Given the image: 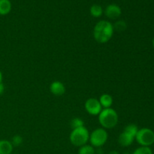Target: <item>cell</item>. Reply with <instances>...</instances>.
<instances>
[{
	"mask_svg": "<svg viewBox=\"0 0 154 154\" xmlns=\"http://www.w3.org/2000/svg\"><path fill=\"white\" fill-rule=\"evenodd\" d=\"M114 31L111 23L107 20H100L96 24L93 29V37L98 43L105 44L111 40Z\"/></svg>",
	"mask_w": 154,
	"mask_h": 154,
	"instance_id": "obj_1",
	"label": "cell"
},
{
	"mask_svg": "<svg viewBox=\"0 0 154 154\" xmlns=\"http://www.w3.org/2000/svg\"><path fill=\"white\" fill-rule=\"evenodd\" d=\"M98 116L99 123L104 129H112L118 123V114L111 108H104Z\"/></svg>",
	"mask_w": 154,
	"mask_h": 154,
	"instance_id": "obj_2",
	"label": "cell"
},
{
	"mask_svg": "<svg viewBox=\"0 0 154 154\" xmlns=\"http://www.w3.org/2000/svg\"><path fill=\"white\" fill-rule=\"evenodd\" d=\"M71 143L75 147H81L87 144L90 139V133L85 126L74 129L69 136Z\"/></svg>",
	"mask_w": 154,
	"mask_h": 154,
	"instance_id": "obj_3",
	"label": "cell"
},
{
	"mask_svg": "<svg viewBox=\"0 0 154 154\" xmlns=\"http://www.w3.org/2000/svg\"><path fill=\"white\" fill-rule=\"evenodd\" d=\"M108 138V134L107 131L104 128H98L90 134L89 141L93 147L99 148L102 147L107 142Z\"/></svg>",
	"mask_w": 154,
	"mask_h": 154,
	"instance_id": "obj_4",
	"label": "cell"
},
{
	"mask_svg": "<svg viewBox=\"0 0 154 154\" xmlns=\"http://www.w3.org/2000/svg\"><path fill=\"white\" fill-rule=\"evenodd\" d=\"M137 142L142 147H150L154 143V132L148 128L138 129L135 136Z\"/></svg>",
	"mask_w": 154,
	"mask_h": 154,
	"instance_id": "obj_5",
	"label": "cell"
},
{
	"mask_svg": "<svg viewBox=\"0 0 154 154\" xmlns=\"http://www.w3.org/2000/svg\"><path fill=\"white\" fill-rule=\"evenodd\" d=\"M85 109L89 114L93 116H98L102 110V107L98 99L95 98H90L85 102Z\"/></svg>",
	"mask_w": 154,
	"mask_h": 154,
	"instance_id": "obj_6",
	"label": "cell"
},
{
	"mask_svg": "<svg viewBox=\"0 0 154 154\" xmlns=\"http://www.w3.org/2000/svg\"><path fill=\"white\" fill-rule=\"evenodd\" d=\"M104 13H105V16L109 19L116 20L120 17L122 14V11L120 6H118L117 5L111 4L107 6Z\"/></svg>",
	"mask_w": 154,
	"mask_h": 154,
	"instance_id": "obj_7",
	"label": "cell"
},
{
	"mask_svg": "<svg viewBox=\"0 0 154 154\" xmlns=\"http://www.w3.org/2000/svg\"><path fill=\"white\" fill-rule=\"evenodd\" d=\"M50 91L56 96H61L66 93V87L59 81H54L50 85Z\"/></svg>",
	"mask_w": 154,
	"mask_h": 154,
	"instance_id": "obj_8",
	"label": "cell"
},
{
	"mask_svg": "<svg viewBox=\"0 0 154 154\" xmlns=\"http://www.w3.org/2000/svg\"><path fill=\"white\" fill-rule=\"evenodd\" d=\"M135 139V137L132 136L130 134L127 133L125 131H123V132H121L120 135H119L118 142L122 147H129L133 143Z\"/></svg>",
	"mask_w": 154,
	"mask_h": 154,
	"instance_id": "obj_9",
	"label": "cell"
},
{
	"mask_svg": "<svg viewBox=\"0 0 154 154\" xmlns=\"http://www.w3.org/2000/svg\"><path fill=\"white\" fill-rule=\"evenodd\" d=\"M13 145L8 140H0V154H11Z\"/></svg>",
	"mask_w": 154,
	"mask_h": 154,
	"instance_id": "obj_10",
	"label": "cell"
},
{
	"mask_svg": "<svg viewBox=\"0 0 154 154\" xmlns=\"http://www.w3.org/2000/svg\"><path fill=\"white\" fill-rule=\"evenodd\" d=\"M99 101L102 108H111L113 105V102H114L112 96L109 94H107V93L102 94L99 98Z\"/></svg>",
	"mask_w": 154,
	"mask_h": 154,
	"instance_id": "obj_11",
	"label": "cell"
},
{
	"mask_svg": "<svg viewBox=\"0 0 154 154\" xmlns=\"http://www.w3.org/2000/svg\"><path fill=\"white\" fill-rule=\"evenodd\" d=\"M10 0H0V15H7L11 11Z\"/></svg>",
	"mask_w": 154,
	"mask_h": 154,
	"instance_id": "obj_12",
	"label": "cell"
},
{
	"mask_svg": "<svg viewBox=\"0 0 154 154\" xmlns=\"http://www.w3.org/2000/svg\"><path fill=\"white\" fill-rule=\"evenodd\" d=\"M103 14V9L99 5H93L90 8V14L93 17H99Z\"/></svg>",
	"mask_w": 154,
	"mask_h": 154,
	"instance_id": "obj_13",
	"label": "cell"
},
{
	"mask_svg": "<svg viewBox=\"0 0 154 154\" xmlns=\"http://www.w3.org/2000/svg\"><path fill=\"white\" fill-rule=\"evenodd\" d=\"M96 150L94 147L90 144H85L84 146L80 147L78 150V154H95Z\"/></svg>",
	"mask_w": 154,
	"mask_h": 154,
	"instance_id": "obj_14",
	"label": "cell"
},
{
	"mask_svg": "<svg viewBox=\"0 0 154 154\" xmlns=\"http://www.w3.org/2000/svg\"><path fill=\"white\" fill-rule=\"evenodd\" d=\"M123 131L126 132L127 133L130 134V135H132V136H134L135 138L137 132H138V128L135 124H129L128 126H126V127H125L124 130Z\"/></svg>",
	"mask_w": 154,
	"mask_h": 154,
	"instance_id": "obj_15",
	"label": "cell"
},
{
	"mask_svg": "<svg viewBox=\"0 0 154 154\" xmlns=\"http://www.w3.org/2000/svg\"><path fill=\"white\" fill-rule=\"evenodd\" d=\"M113 27H114V29L117 30V31L123 32L126 29L127 25H126V23L125 21L118 20L113 25Z\"/></svg>",
	"mask_w": 154,
	"mask_h": 154,
	"instance_id": "obj_16",
	"label": "cell"
},
{
	"mask_svg": "<svg viewBox=\"0 0 154 154\" xmlns=\"http://www.w3.org/2000/svg\"><path fill=\"white\" fill-rule=\"evenodd\" d=\"M71 126L73 129L82 127V126H84V122L82 119L75 117V118L72 119V121H71Z\"/></svg>",
	"mask_w": 154,
	"mask_h": 154,
	"instance_id": "obj_17",
	"label": "cell"
},
{
	"mask_svg": "<svg viewBox=\"0 0 154 154\" xmlns=\"http://www.w3.org/2000/svg\"><path fill=\"white\" fill-rule=\"evenodd\" d=\"M132 154H153L152 150L149 147H140L137 148Z\"/></svg>",
	"mask_w": 154,
	"mask_h": 154,
	"instance_id": "obj_18",
	"label": "cell"
},
{
	"mask_svg": "<svg viewBox=\"0 0 154 154\" xmlns=\"http://www.w3.org/2000/svg\"><path fill=\"white\" fill-rule=\"evenodd\" d=\"M11 142L13 147H18L23 143V138L20 135H16L13 136Z\"/></svg>",
	"mask_w": 154,
	"mask_h": 154,
	"instance_id": "obj_19",
	"label": "cell"
},
{
	"mask_svg": "<svg viewBox=\"0 0 154 154\" xmlns=\"http://www.w3.org/2000/svg\"><path fill=\"white\" fill-rule=\"evenodd\" d=\"M4 91H5V86L2 83H1V84H0V96L3 94Z\"/></svg>",
	"mask_w": 154,
	"mask_h": 154,
	"instance_id": "obj_20",
	"label": "cell"
},
{
	"mask_svg": "<svg viewBox=\"0 0 154 154\" xmlns=\"http://www.w3.org/2000/svg\"><path fill=\"white\" fill-rule=\"evenodd\" d=\"M108 154H120V153H119V152L117 151V150H111V152H109V153Z\"/></svg>",
	"mask_w": 154,
	"mask_h": 154,
	"instance_id": "obj_21",
	"label": "cell"
},
{
	"mask_svg": "<svg viewBox=\"0 0 154 154\" xmlns=\"http://www.w3.org/2000/svg\"><path fill=\"white\" fill-rule=\"evenodd\" d=\"M2 72L0 71V84L2 83Z\"/></svg>",
	"mask_w": 154,
	"mask_h": 154,
	"instance_id": "obj_22",
	"label": "cell"
},
{
	"mask_svg": "<svg viewBox=\"0 0 154 154\" xmlns=\"http://www.w3.org/2000/svg\"><path fill=\"white\" fill-rule=\"evenodd\" d=\"M153 48H154V38H153Z\"/></svg>",
	"mask_w": 154,
	"mask_h": 154,
	"instance_id": "obj_23",
	"label": "cell"
},
{
	"mask_svg": "<svg viewBox=\"0 0 154 154\" xmlns=\"http://www.w3.org/2000/svg\"><path fill=\"white\" fill-rule=\"evenodd\" d=\"M11 154H12V153H11ZM14 154H15V153H14Z\"/></svg>",
	"mask_w": 154,
	"mask_h": 154,
	"instance_id": "obj_24",
	"label": "cell"
}]
</instances>
